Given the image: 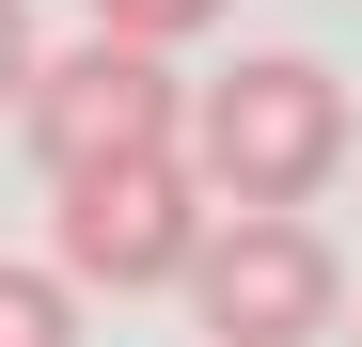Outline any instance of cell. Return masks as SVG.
Returning a JSON list of instances; mask_svg holds the SVG:
<instances>
[{"label": "cell", "mask_w": 362, "mask_h": 347, "mask_svg": "<svg viewBox=\"0 0 362 347\" xmlns=\"http://www.w3.org/2000/svg\"><path fill=\"white\" fill-rule=\"evenodd\" d=\"M173 158H189L205 205H315L346 174V79L299 64V47H252L173 110Z\"/></svg>", "instance_id": "6da1fadb"}, {"label": "cell", "mask_w": 362, "mask_h": 347, "mask_svg": "<svg viewBox=\"0 0 362 347\" xmlns=\"http://www.w3.org/2000/svg\"><path fill=\"white\" fill-rule=\"evenodd\" d=\"M47 268L95 284V300H142V284H189L205 253V190L189 158H95V174H47Z\"/></svg>", "instance_id": "7a4b0ae2"}, {"label": "cell", "mask_w": 362, "mask_h": 347, "mask_svg": "<svg viewBox=\"0 0 362 347\" xmlns=\"http://www.w3.org/2000/svg\"><path fill=\"white\" fill-rule=\"evenodd\" d=\"M173 64L127 32H79V47H32V79H16V127L47 174H95V158H173Z\"/></svg>", "instance_id": "3957f363"}, {"label": "cell", "mask_w": 362, "mask_h": 347, "mask_svg": "<svg viewBox=\"0 0 362 347\" xmlns=\"http://www.w3.org/2000/svg\"><path fill=\"white\" fill-rule=\"evenodd\" d=\"M189 300H205L221 347H315V331L346 316V268H331V237H315L299 205H236V221H205Z\"/></svg>", "instance_id": "277c9868"}, {"label": "cell", "mask_w": 362, "mask_h": 347, "mask_svg": "<svg viewBox=\"0 0 362 347\" xmlns=\"http://www.w3.org/2000/svg\"><path fill=\"white\" fill-rule=\"evenodd\" d=\"M0 347H79V284H64V268H16V253H0Z\"/></svg>", "instance_id": "5b68a950"}, {"label": "cell", "mask_w": 362, "mask_h": 347, "mask_svg": "<svg viewBox=\"0 0 362 347\" xmlns=\"http://www.w3.org/2000/svg\"><path fill=\"white\" fill-rule=\"evenodd\" d=\"M95 32H127V47H189V32H221V0H95Z\"/></svg>", "instance_id": "8992f818"}, {"label": "cell", "mask_w": 362, "mask_h": 347, "mask_svg": "<svg viewBox=\"0 0 362 347\" xmlns=\"http://www.w3.org/2000/svg\"><path fill=\"white\" fill-rule=\"evenodd\" d=\"M16 79H32V0H0V110H16Z\"/></svg>", "instance_id": "52a82bcc"}, {"label": "cell", "mask_w": 362, "mask_h": 347, "mask_svg": "<svg viewBox=\"0 0 362 347\" xmlns=\"http://www.w3.org/2000/svg\"><path fill=\"white\" fill-rule=\"evenodd\" d=\"M346 347H362V316H346Z\"/></svg>", "instance_id": "ba28073f"}]
</instances>
